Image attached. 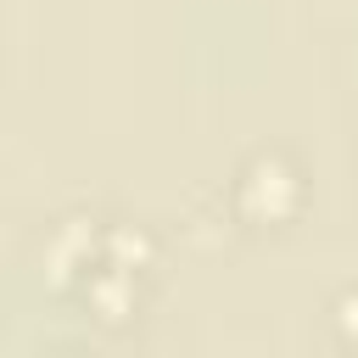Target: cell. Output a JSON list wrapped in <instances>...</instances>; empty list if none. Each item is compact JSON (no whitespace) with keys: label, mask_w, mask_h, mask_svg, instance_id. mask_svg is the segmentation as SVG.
Masks as SVG:
<instances>
[{"label":"cell","mask_w":358,"mask_h":358,"mask_svg":"<svg viewBox=\"0 0 358 358\" xmlns=\"http://www.w3.org/2000/svg\"><path fill=\"white\" fill-rule=\"evenodd\" d=\"M285 196H291V179H285L280 168H257V173L246 179V207H252V213H263V207H268V213H280V207H285Z\"/></svg>","instance_id":"6da1fadb"}]
</instances>
